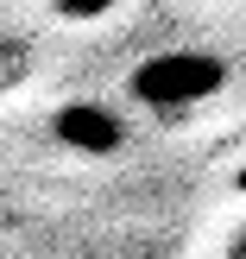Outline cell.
I'll return each mask as SVG.
<instances>
[{
    "label": "cell",
    "mask_w": 246,
    "mask_h": 259,
    "mask_svg": "<svg viewBox=\"0 0 246 259\" xmlns=\"http://www.w3.org/2000/svg\"><path fill=\"white\" fill-rule=\"evenodd\" d=\"M57 139L70 152H82V158H108V152H120L126 126L101 101H70V108H57Z\"/></svg>",
    "instance_id": "cell-2"
},
{
    "label": "cell",
    "mask_w": 246,
    "mask_h": 259,
    "mask_svg": "<svg viewBox=\"0 0 246 259\" xmlns=\"http://www.w3.org/2000/svg\"><path fill=\"white\" fill-rule=\"evenodd\" d=\"M44 7H57L63 19H101V13H114V0H44Z\"/></svg>",
    "instance_id": "cell-3"
},
{
    "label": "cell",
    "mask_w": 246,
    "mask_h": 259,
    "mask_svg": "<svg viewBox=\"0 0 246 259\" xmlns=\"http://www.w3.org/2000/svg\"><path fill=\"white\" fill-rule=\"evenodd\" d=\"M13 57H19V45H0V76L13 70ZM19 63H25V57H19Z\"/></svg>",
    "instance_id": "cell-4"
},
{
    "label": "cell",
    "mask_w": 246,
    "mask_h": 259,
    "mask_svg": "<svg viewBox=\"0 0 246 259\" xmlns=\"http://www.w3.org/2000/svg\"><path fill=\"white\" fill-rule=\"evenodd\" d=\"M234 259H246V228H240V234H234Z\"/></svg>",
    "instance_id": "cell-5"
},
{
    "label": "cell",
    "mask_w": 246,
    "mask_h": 259,
    "mask_svg": "<svg viewBox=\"0 0 246 259\" xmlns=\"http://www.w3.org/2000/svg\"><path fill=\"white\" fill-rule=\"evenodd\" d=\"M221 89H227V57L221 51H196V45L152 51V57H139L126 70V95L152 114H189Z\"/></svg>",
    "instance_id": "cell-1"
}]
</instances>
